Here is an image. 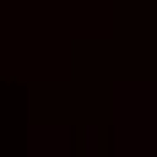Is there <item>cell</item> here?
Wrapping results in <instances>:
<instances>
[{"mask_svg": "<svg viewBox=\"0 0 157 157\" xmlns=\"http://www.w3.org/2000/svg\"><path fill=\"white\" fill-rule=\"evenodd\" d=\"M119 98H125V152L119 157H157V119H152V87H119Z\"/></svg>", "mask_w": 157, "mask_h": 157, "instance_id": "6da1fadb", "label": "cell"}]
</instances>
